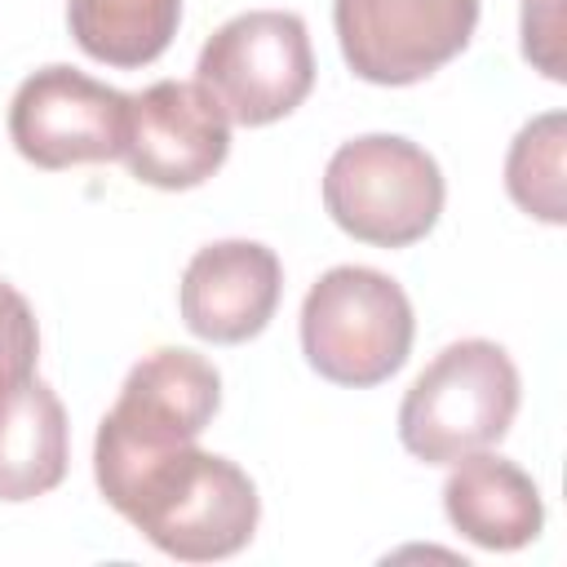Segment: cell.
<instances>
[{
  "label": "cell",
  "instance_id": "obj_11",
  "mask_svg": "<svg viewBox=\"0 0 567 567\" xmlns=\"http://www.w3.org/2000/svg\"><path fill=\"white\" fill-rule=\"evenodd\" d=\"M443 509L447 523L483 549H523L545 527V505L532 474L505 456H492L487 447L452 461Z\"/></svg>",
  "mask_w": 567,
  "mask_h": 567
},
{
  "label": "cell",
  "instance_id": "obj_7",
  "mask_svg": "<svg viewBox=\"0 0 567 567\" xmlns=\"http://www.w3.org/2000/svg\"><path fill=\"white\" fill-rule=\"evenodd\" d=\"M332 27L359 80L403 89L434 75L470 44L478 0H337Z\"/></svg>",
  "mask_w": 567,
  "mask_h": 567
},
{
  "label": "cell",
  "instance_id": "obj_3",
  "mask_svg": "<svg viewBox=\"0 0 567 567\" xmlns=\"http://www.w3.org/2000/svg\"><path fill=\"white\" fill-rule=\"evenodd\" d=\"M412 301L372 266H332L301 301V350L306 363L350 390L390 381L412 350Z\"/></svg>",
  "mask_w": 567,
  "mask_h": 567
},
{
  "label": "cell",
  "instance_id": "obj_6",
  "mask_svg": "<svg viewBox=\"0 0 567 567\" xmlns=\"http://www.w3.org/2000/svg\"><path fill=\"white\" fill-rule=\"evenodd\" d=\"M221 408L217 368L182 346H159L133 363L93 439V465L133 461L195 443Z\"/></svg>",
  "mask_w": 567,
  "mask_h": 567
},
{
  "label": "cell",
  "instance_id": "obj_2",
  "mask_svg": "<svg viewBox=\"0 0 567 567\" xmlns=\"http://www.w3.org/2000/svg\"><path fill=\"white\" fill-rule=\"evenodd\" d=\"M518 412V368L483 337L452 341L408 385L399 403V443L425 465H452L501 443Z\"/></svg>",
  "mask_w": 567,
  "mask_h": 567
},
{
  "label": "cell",
  "instance_id": "obj_12",
  "mask_svg": "<svg viewBox=\"0 0 567 567\" xmlns=\"http://www.w3.org/2000/svg\"><path fill=\"white\" fill-rule=\"evenodd\" d=\"M66 412L62 399L27 377L0 394V501H35L66 478Z\"/></svg>",
  "mask_w": 567,
  "mask_h": 567
},
{
  "label": "cell",
  "instance_id": "obj_9",
  "mask_svg": "<svg viewBox=\"0 0 567 567\" xmlns=\"http://www.w3.org/2000/svg\"><path fill=\"white\" fill-rule=\"evenodd\" d=\"M120 155L137 182L190 190L226 164L230 120L199 80H155L142 93H128Z\"/></svg>",
  "mask_w": 567,
  "mask_h": 567
},
{
  "label": "cell",
  "instance_id": "obj_4",
  "mask_svg": "<svg viewBox=\"0 0 567 567\" xmlns=\"http://www.w3.org/2000/svg\"><path fill=\"white\" fill-rule=\"evenodd\" d=\"M443 173L430 151L394 133L341 142L323 168V208L359 244L408 248L443 213Z\"/></svg>",
  "mask_w": 567,
  "mask_h": 567
},
{
  "label": "cell",
  "instance_id": "obj_16",
  "mask_svg": "<svg viewBox=\"0 0 567 567\" xmlns=\"http://www.w3.org/2000/svg\"><path fill=\"white\" fill-rule=\"evenodd\" d=\"M523 58L549 75L563 80V0H523Z\"/></svg>",
  "mask_w": 567,
  "mask_h": 567
},
{
  "label": "cell",
  "instance_id": "obj_10",
  "mask_svg": "<svg viewBox=\"0 0 567 567\" xmlns=\"http://www.w3.org/2000/svg\"><path fill=\"white\" fill-rule=\"evenodd\" d=\"M284 270L275 248L257 239H217L182 270V319L195 337L239 346L257 337L279 306Z\"/></svg>",
  "mask_w": 567,
  "mask_h": 567
},
{
  "label": "cell",
  "instance_id": "obj_15",
  "mask_svg": "<svg viewBox=\"0 0 567 567\" xmlns=\"http://www.w3.org/2000/svg\"><path fill=\"white\" fill-rule=\"evenodd\" d=\"M40 359V328L27 306V297L0 279V394L35 377Z\"/></svg>",
  "mask_w": 567,
  "mask_h": 567
},
{
  "label": "cell",
  "instance_id": "obj_13",
  "mask_svg": "<svg viewBox=\"0 0 567 567\" xmlns=\"http://www.w3.org/2000/svg\"><path fill=\"white\" fill-rule=\"evenodd\" d=\"M66 22L93 62L133 71L173 44L182 0H66Z\"/></svg>",
  "mask_w": 567,
  "mask_h": 567
},
{
  "label": "cell",
  "instance_id": "obj_14",
  "mask_svg": "<svg viewBox=\"0 0 567 567\" xmlns=\"http://www.w3.org/2000/svg\"><path fill=\"white\" fill-rule=\"evenodd\" d=\"M563 151H567V115L563 111H545L532 124L518 128V137L509 142L505 155V190L509 199L549 221L563 226L567 221V177H563Z\"/></svg>",
  "mask_w": 567,
  "mask_h": 567
},
{
  "label": "cell",
  "instance_id": "obj_1",
  "mask_svg": "<svg viewBox=\"0 0 567 567\" xmlns=\"http://www.w3.org/2000/svg\"><path fill=\"white\" fill-rule=\"evenodd\" d=\"M106 505L128 518L159 554L177 563H213L239 554L261 518L252 478L195 443L93 465Z\"/></svg>",
  "mask_w": 567,
  "mask_h": 567
},
{
  "label": "cell",
  "instance_id": "obj_5",
  "mask_svg": "<svg viewBox=\"0 0 567 567\" xmlns=\"http://www.w3.org/2000/svg\"><path fill=\"white\" fill-rule=\"evenodd\" d=\"M195 80L230 124L261 128L292 115L315 89L310 31L288 9H252L221 22L199 49Z\"/></svg>",
  "mask_w": 567,
  "mask_h": 567
},
{
  "label": "cell",
  "instance_id": "obj_8",
  "mask_svg": "<svg viewBox=\"0 0 567 567\" xmlns=\"http://www.w3.org/2000/svg\"><path fill=\"white\" fill-rule=\"evenodd\" d=\"M124 124L128 93L75 66H40L9 102V137L18 155L49 173L115 159L124 151Z\"/></svg>",
  "mask_w": 567,
  "mask_h": 567
}]
</instances>
